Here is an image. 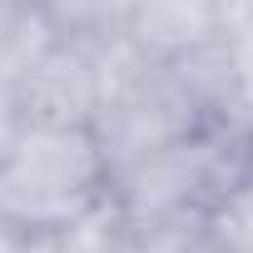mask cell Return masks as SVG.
Returning <instances> with one entry per match:
<instances>
[{"label":"cell","instance_id":"cell-14","mask_svg":"<svg viewBox=\"0 0 253 253\" xmlns=\"http://www.w3.org/2000/svg\"><path fill=\"white\" fill-rule=\"evenodd\" d=\"M5 5H15V0H0V10H5Z\"/></svg>","mask_w":253,"mask_h":253},{"label":"cell","instance_id":"cell-6","mask_svg":"<svg viewBox=\"0 0 253 253\" xmlns=\"http://www.w3.org/2000/svg\"><path fill=\"white\" fill-rule=\"evenodd\" d=\"M134 238H139L134 218L104 194L99 204H89L65 228L35 233V253H134Z\"/></svg>","mask_w":253,"mask_h":253},{"label":"cell","instance_id":"cell-13","mask_svg":"<svg viewBox=\"0 0 253 253\" xmlns=\"http://www.w3.org/2000/svg\"><path fill=\"white\" fill-rule=\"evenodd\" d=\"M20 134V114H15V99L10 94H0V154L10 149V139Z\"/></svg>","mask_w":253,"mask_h":253},{"label":"cell","instance_id":"cell-2","mask_svg":"<svg viewBox=\"0 0 253 253\" xmlns=\"http://www.w3.org/2000/svg\"><path fill=\"white\" fill-rule=\"evenodd\" d=\"M248 174H253V139L243 129L209 124L199 134H184L174 144H159L129 164H119L109 174V199L139 228L169 213L209 209Z\"/></svg>","mask_w":253,"mask_h":253},{"label":"cell","instance_id":"cell-3","mask_svg":"<svg viewBox=\"0 0 253 253\" xmlns=\"http://www.w3.org/2000/svg\"><path fill=\"white\" fill-rule=\"evenodd\" d=\"M89 129H94V139L104 149V164L114 174L119 164H129V159H139V154H149L159 144H174L184 134L209 129V119L184 94V84L169 75V65L149 60L129 84H119L114 94L99 99Z\"/></svg>","mask_w":253,"mask_h":253},{"label":"cell","instance_id":"cell-8","mask_svg":"<svg viewBox=\"0 0 253 253\" xmlns=\"http://www.w3.org/2000/svg\"><path fill=\"white\" fill-rule=\"evenodd\" d=\"M35 10L55 30V40H94L129 25L134 0H35Z\"/></svg>","mask_w":253,"mask_h":253},{"label":"cell","instance_id":"cell-12","mask_svg":"<svg viewBox=\"0 0 253 253\" xmlns=\"http://www.w3.org/2000/svg\"><path fill=\"white\" fill-rule=\"evenodd\" d=\"M0 253H35V233H25L20 223L0 213Z\"/></svg>","mask_w":253,"mask_h":253},{"label":"cell","instance_id":"cell-7","mask_svg":"<svg viewBox=\"0 0 253 253\" xmlns=\"http://www.w3.org/2000/svg\"><path fill=\"white\" fill-rule=\"evenodd\" d=\"M50 45H55V30L35 10V0H15L0 10V94H10Z\"/></svg>","mask_w":253,"mask_h":253},{"label":"cell","instance_id":"cell-4","mask_svg":"<svg viewBox=\"0 0 253 253\" xmlns=\"http://www.w3.org/2000/svg\"><path fill=\"white\" fill-rule=\"evenodd\" d=\"M20 124H89L99 109V80L80 40H55L25 80L10 89Z\"/></svg>","mask_w":253,"mask_h":253},{"label":"cell","instance_id":"cell-1","mask_svg":"<svg viewBox=\"0 0 253 253\" xmlns=\"http://www.w3.org/2000/svg\"><path fill=\"white\" fill-rule=\"evenodd\" d=\"M109 194V164L89 124H20L0 154V213L25 233H55Z\"/></svg>","mask_w":253,"mask_h":253},{"label":"cell","instance_id":"cell-5","mask_svg":"<svg viewBox=\"0 0 253 253\" xmlns=\"http://www.w3.org/2000/svg\"><path fill=\"white\" fill-rule=\"evenodd\" d=\"M124 30L149 60H169L209 35H223L213 0H134Z\"/></svg>","mask_w":253,"mask_h":253},{"label":"cell","instance_id":"cell-9","mask_svg":"<svg viewBox=\"0 0 253 253\" xmlns=\"http://www.w3.org/2000/svg\"><path fill=\"white\" fill-rule=\"evenodd\" d=\"M213 253H253V174L238 179L218 204L204 209Z\"/></svg>","mask_w":253,"mask_h":253},{"label":"cell","instance_id":"cell-10","mask_svg":"<svg viewBox=\"0 0 253 253\" xmlns=\"http://www.w3.org/2000/svg\"><path fill=\"white\" fill-rule=\"evenodd\" d=\"M134 253H213L204 209H189V213H169V218L139 223Z\"/></svg>","mask_w":253,"mask_h":253},{"label":"cell","instance_id":"cell-11","mask_svg":"<svg viewBox=\"0 0 253 253\" xmlns=\"http://www.w3.org/2000/svg\"><path fill=\"white\" fill-rule=\"evenodd\" d=\"M213 5H218V30L223 35L253 30V0H213Z\"/></svg>","mask_w":253,"mask_h":253}]
</instances>
